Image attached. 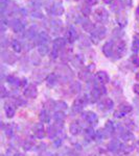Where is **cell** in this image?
I'll return each mask as SVG.
<instances>
[{
  "mask_svg": "<svg viewBox=\"0 0 139 156\" xmlns=\"http://www.w3.org/2000/svg\"><path fill=\"white\" fill-rule=\"evenodd\" d=\"M65 46V40L61 39V37H58L54 41V53H57L58 50L62 49L63 47Z\"/></svg>",
  "mask_w": 139,
  "mask_h": 156,
  "instance_id": "9c48e42d",
  "label": "cell"
},
{
  "mask_svg": "<svg viewBox=\"0 0 139 156\" xmlns=\"http://www.w3.org/2000/svg\"><path fill=\"white\" fill-rule=\"evenodd\" d=\"M0 1H1V12L3 14L4 9L9 6V0H0Z\"/></svg>",
  "mask_w": 139,
  "mask_h": 156,
  "instance_id": "7402d4cb",
  "label": "cell"
},
{
  "mask_svg": "<svg viewBox=\"0 0 139 156\" xmlns=\"http://www.w3.org/2000/svg\"><path fill=\"white\" fill-rule=\"evenodd\" d=\"M105 3H107V4H110V3H112L113 2V0H103Z\"/></svg>",
  "mask_w": 139,
  "mask_h": 156,
  "instance_id": "f546056e",
  "label": "cell"
},
{
  "mask_svg": "<svg viewBox=\"0 0 139 156\" xmlns=\"http://www.w3.org/2000/svg\"><path fill=\"white\" fill-rule=\"evenodd\" d=\"M46 11L49 16H61L64 12V6L61 2H54L46 7Z\"/></svg>",
  "mask_w": 139,
  "mask_h": 156,
  "instance_id": "6da1fadb",
  "label": "cell"
},
{
  "mask_svg": "<svg viewBox=\"0 0 139 156\" xmlns=\"http://www.w3.org/2000/svg\"><path fill=\"white\" fill-rule=\"evenodd\" d=\"M137 79H139V73H138V74H137Z\"/></svg>",
  "mask_w": 139,
  "mask_h": 156,
  "instance_id": "4dcf8cb0",
  "label": "cell"
},
{
  "mask_svg": "<svg viewBox=\"0 0 139 156\" xmlns=\"http://www.w3.org/2000/svg\"><path fill=\"white\" fill-rule=\"evenodd\" d=\"M48 51H49V49H48V47H47V45H46V44L40 45V46H39V52H40V54L45 55Z\"/></svg>",
  "mask_w": 139,
  "mask_h": 156,
  "instance_id": "44dd1931",
  "label": "cell"
},
{
  "mask_svg": "<svg viewBox=\"0 0 139 156\" xmlns=\"http://www.w3.org/2000/svg\"><path fill=\"white\" fill-rule=\"evenodd\" d=\"M122 7H123V5L121 4V2L119 0H115V1L112 3V7H111V9H112V11L116 12V14H119Z\"/></svg>",
  "mask_w": 139,
  "mask_h": 156,
  "instance_id": "5bb4252c",
  "label": "cell"
},
{
  "mask_svg": "<svg viewBox=\"0 0 139 156\" xmlns=\"http://www.w3.org/2000/svg\"><path fill=\"white\" fill-rule=\"evenodd\" d=\"M135 15H136V19L139 21V5L137 6V9H136V12H135Z\"/></svg>",
  "mask_w": 139,
  "mask_h": 156,
  "instance_id": "f1b7e54d",
  "label": "cell"
},
{
  "mask_svg": "<svg viewBox=\"0 0 139 156\" xmlns=\"http://www.w3.org/2000/svg\"><path fill=\"white\" fill-rule=\"evenodd\" d=\"M131 62H132L136 67H139V56H137V55H133V56L131 57Z\"/></svg>",
  "mask_w": 139,
  "mask_h": 156,
  "instance_id": "603a6c76",
  "label": "cell"
},
{
  "mask_svg": "<svg viewBox=\"0 0 139 156\" xmlns=\"http://www.w3.org/2000/svg\"><path fill=\"white\" fill-rule=\"evenodd\" d=\"M103 52L107 57H112L114 56V42L109 41L107 42L103 47Z\"/></svg>",
  "mask_w": 139,
  "mask_h": 156,
  "instance_id": "8992f818",
  "label": "cell"
},
{
  "mask_svg": "<svg viewBox=\"0 0 139 156\" xmlns=\"http://www.w3.org/2000/svg\"><path fill=\"white\" fill-rule=\"evenodd\" d=\"M12 48L16 52L21 51V44H20V42L17 41V40H14V41L12 42Z\"/></svg>",
  "mask_w": 139,
  "mask_h": 156,
  "instance_id": "ac0fdd59",
  "label": "cell"
},
{
  "mask_svg": "<svg viewBox=\"0 0 139 156\" xmlns=\"http://www.w3.org/2000/svg\"><path fill=\"white\" fill-rule=\"evenodd\" d=\"M106 28L103 26H97L93 29V31L91 32V41L94 44H97L102 39H103L106 36Z\"/></svg>",
  "mask_w": 139,
  "mask_h": 156,
  "instance_id": "3957f363",
  "label": "cell"
},
{
  "mask_svg": "<svg viewBox=\"0 0 139 156\" xmlns=\"http://www.w3.org/2000/svg\"><path fill=\"white\" fill-rule=\"evenodd\" d=\"M86 2L88 3V5H95L97 3V0H86Z\"/></svg>",
  "mask_w": 139,
  "mask_h": 156,
  "instance_id": "4316f807",
  "label": "cell"
},
{
  "mask_svg": "<svg viewBox=\"0 0 139 156\" xmlns=\"http://www.w3.org/2000/svg\"><path fill=\"white\" fill-rule=\"evenodd\" d=\"M61 21H57V20H54V21L50 22V27H51L52 30H54V32H57L58 30L61 28Z\"/></svg>",
  "mask_w": 139,
  "mask_h": 156,
  "instance_id": "e0dca14e",
  "label": "cell"
},
{
  "mask_svg": "<svg viewBox=\"0 0 139 156\" xmlns=\"http://www.w3.org/2000/svg\"><path fill=\"white\" fill-rule=\"evenodd\" d=\"M96 78L100 80V82H102V83H106V82H108V81H109V79H110L109 75H108L106 72H103V71L98 72L96 74Z\"/></svg>",
  "mask_w": 139,
  "mask_h": 156,
  "instance_id": "7c38bea8",
  "label": "cell"
},
{
  "mask_svg": "<svg viewBox=\"0 0 139 156\" xmlns=\"http://www.w3.org/2000/svg\"><path fill=\"white\" fill-rule=\"evenodd\" d=\"M41 119H42V121H44V122H48L49 115H47L45 112H41Z\"/></svg>",
  "mask_w": 139,
  "mask_h": 156,
  "instance_id": "d4e9b609",
  "label": "cell"
},
{
  "mask_svg": "<svg viewBox=\"0 0 139 156\" xmlns=\"http://www.w3.org/2000/svg\"><path fill=\"white\" fill-rule=\"evenodd\" d=\"M24 95L28 98H34L37 96V90L34 85H29L26 90H24Z\"/></svg>",
  "mask_w": 139,
  "mask_h": 156,
  "instance_id": "30bf717a",
  "label": "cell"
},
{
  "mask_svg": "<svg viewBox=\"0 0 139 156\" xmlns=\"http://www.w3.org/2000/svg\"><path fill=\"white\" fill-rule=\"evenodd\" d=\"M132 49L134 52H138L139 51V39L138 37H134V41L132 44Z\"/></svg>",
  "mask_w": 139,
  "mask_h": 156,
  "instance_id": "d6986e66",
  "label": "cell"
},
{
  "mask_svg": "<svg viewBox=\"0 0 139 156\" xmlns=\"http://www.w3.org/2000/svg\"><path fill=\"white\" fill-rule=\"evenodd\" d=\"M117 22L119 23V25L121 27L126 26L127 25V18L123 16H121V15H118V18H117Z\"/></svg>",
  "mask_w": 139,
  "mask_h": 156,
  "instance_id": "ffe728a7",
  "label": "cell"
},
{
  "mask_svg": "<svg viewBox=\"0 0 139 156\" xmlns=\"http://www.w3.org/2000/svg\"><path fill=\"white\" fill-rule=\"evenodd\" d=\"M83 28L85 30H87V31H93V29H94V26H93V24L91 23L89 20H84V22H83Z\"/></svg>",
  "mask_w": 139,
  "mask_h": 156,
  "instance_id": "2e32d148",
  "label": "cell"
},
{
  "mask_svg": "<svg viewBox=\"0 0 139 156\" xmlns=\"http://www.w3.org/2000/svg\"><path fill=\"white\" fill-rule=\"evenodd\" d=\"M134 92H135L136 94H138V95H139V84L134 85Z\"/></svg>",
  "mask_w": 139,
  "mask_h": 156,
  "instance_id": "83f0119b",
  "label": "cell"
},
{
  "mask_svg": "<svg viewBox=\"0 0 139 156\" xmlns=\"http://www.w3.org/2000/svg\"><path fill=\"white\" fill-rule=\"evenodd\" d=\"M37 39H38V43H39V45H44V44H47V42H48V40H49V37L46 32L43 31L37 37Z\"/></svg>",
  "mask_w": 139,
  "mask_h": 156,
  "instance_id": "8fae6325",
  "label": "cell"
},
{
  "mask_svg": "<svg viewBox=\"0 0 139 156\" xmlns=\"http://www.w3.org/2000/svg\"><path fill=\"white\" fill-rule=\"evenodd\" d=\"M131 110V106L129 104H122L120 105L119 108L116 110L115 112V117L116 118H120V117H123L126 114H128L129 112Z\"/></svg>",
  "mask_w": 139,
  "mask_h": 156,
  "instance_id": "ba28073f",
  "label": "cell"
},
{
  "mask_svg": "<svg viewBox=\"0 0 139 156\" xmlns=\"http://www.w3.org/2000/svg\"><path fill=\"white\" fill-rule=\"evenodd\" d=\"M77 37L79 36H77V30H75V28L72 25H69L67 28V32H66V39L68 40V42L73 43L74 41H77Z\"/></svg>",
  "mask_w": 139,
  "mask_h": 156,
  "instance_id": "52a82bcc",
  "label": "cell"
},
{
  "mask_svg": "<svg viewBox=\"0 0 139 156\" xmlns=\"http://www.w3.org/2000/svg\"><path fill=\"white\" fill-rule=\"evenodd\" d=\"M84 118L89 123H91V124H92V123L93 124H96L97 123V117L95 115V114H93V112H87V114L84 115Z\"/></svg>",
  "mask_w": 139,
  "mask_h": 156,
  "instance_id": "4fadbf2b",
  "label": "cell"
},
{
  "mask_svg": "<svg viewBox=\"0 0 139 156\" xmlns=\"http://www.w3.org/2000/svg\"><path fill=\"white\" fill-rule=\"evenodd\" d=\"M123 6H131L132 5V0H119Z\"/></svg>",
  "mask_w": 139,
  "mask_h": 156,
  "instance_id": "cb8c5ba5",
  "label": "cell"
},
{
  "mask_svg": "<svg viewBox=\"0 0 139 156\" xmlns=\"http://www.w3.org/2000/svg\"><path fill=\"white\" fill-rule=\"evenodd\" d=\"M9 27L13 29L14 32H21L24 30L25 25L20 19H13L12 21L9 22Z\"/></svg>",
  "mask_w": 139,
  "mask_h": 156,
  "instance_id": "277c9868",
  "label": "cell"
},
{
  "mask_svg": "<svg viewBox=\"0 0 139 156\" xmlns=\"http://www.w3.org/2000/svg\"><path fill=\"white\" fill-rule=\"evenodd\" d=\"M105 103L106 104H103V102H102L100 104V109H103V110H109L112 108V105H113V103L111 100L109 99H107V100H105Z\"/></svg>",
  "mask_w": 139,
  "mask_h": 156,
  "instance_id": "9a60e30c",
  "label": "cell"
},
{
  "mask_svg": "<svg viewBox=\"0 0 139 156\" xmlns=\"http://www.w3.org/2000/svg\"><path fill=\"white\" fill-rule=\"evenodd\" d=\"M82 12H83V14H84L85 16H88V15L90 14V9H89V6H85L84 9H82Z\"/></svg>",
  "mask_w": 139,
  "mask_h": 156,
  "instance_id": "484cf974",
  "label": "cell"
},
{
  "mask_svg": "<svg viewBox=\"0 0 139 156\" xmlns=\"http://www.w3.org/2000/svg\"><path fill=\"white\" fill-rule=\"evenodd\" d=\"M93 18L98 23H106L109 20V12L103 7H100L93 12Z\"/></svg>",
  "mask_w": 139,
  "mask_h": 156,
  "instance_id": "7a4b0ae2",
  "label": "cell"
},
{
  "mask_svg": "<svg viewBox=\"0 0 139 156\" xmlns=\"http://www.w3.org/2000/svg\"><path fill=\"white\" fill-rule=\"evenodd\" d=\"M126 52V43L123 41H118L114 43V55L116 58H119L122 56V54Z\"/></svg>",
  "mask_w": 139,
  "mask_h": 156,
  "instance_id": "5b68a950",
  "label": "cell"
}]
</instances>
